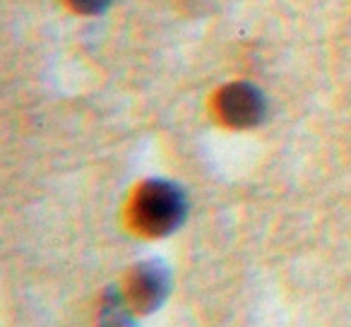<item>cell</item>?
<instances>
[{"mask_svg": "<svg viewBox=\"0 0 351 327\" xmlns=\"http://www.w3.org/2000/svg\"><path fill=\"white\" fill-rule=\"evenodd\" d=\"M188 215L186 195L169 181H149L137 191L132 217L142 231L152 236H166L183 224Z\"/></svg>", "mask_w": 351, "mask_h": 327, "instance_id": "obj_1", "label": "cell"}, {"mask_svg": "<svg viewBox=\"0 0 351 327\" xmlns=\"http://www.w3.org/2000/svg\"><path fill=\"white\" fill-rule=\"evenodd\" d=\"M221 118L234 128H250L263 121L265 116V97L258 87L248 82H236L221 89L217 99Z\"/></svg>", "mask_w": 351, "mask_h": 327, "instance_id": "obj_2", "label": "cell"}, {"mask_svg": "<svg viewBox=\"0 0 351 327\" xmlns=\"http://www.w3.org/2000/svg\"><path fill=\"white\" fill-rule=\"evenodd\" d=\"M169 272L159 263H142L132 269L128 282V298L142 313H152L169 296Z\"/></svg>", "mask_w": 351, "mask_h": 327, "instance_id": "obj_3", "label": "cell"}, {"mask_svg": "<svg viewBox=\"0 0 351 327\" xmlns=\"http://www.w3.org/2000/svg\"><path fill=\"white\" fill-rule=\"evenodd\" d=\"M99 325L101 327H135L130 311L123 303L118 293H108L101 303V313H99Z\"/></svg>", "mask_w": 351, "mask_h": 327, "instance_id": "obj_4", "label": "cell"}, {"mask_svg": "<svg viewBox=\"0 0 351 327\" xmlns=\"http://www.w3.org/2000/svg\"><path fill=\"white\" fill-rule=\"evenodd\" d=\"M68 3L73 5V10L82 12V15H97L111 5V0H68Z\"/></svg>", "mask_w": 351, "mask_h": 327, "instance_id": "obj_5", "label": "cell"}]
</instances>
